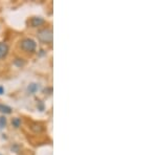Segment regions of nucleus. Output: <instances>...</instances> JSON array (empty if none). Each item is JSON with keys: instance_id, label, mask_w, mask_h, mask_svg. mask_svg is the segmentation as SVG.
<instances>
[{"instance_id": "nucleus-1", "label": "nucleus", "mask_w": 157, "mask_h": 155, "mask_svg": "<svg viewBox=\"0 0 157 155\" xmlns=\"http://www.w3.org/2000/svg\"><path fill=\"white\" fill-rule=\"evenodd\" d=\"M38 37L41 41L45 43L52 42V30L50 29H44L38 33Z\"/></svg>"}, {"instance_id": "nucleus-2", "label": "nucleus", "mask_w": 157, "mask_h": 155, "mask_svg": "<svg viewBox=\"0 0 157 155\" xmlns=\"http://www.w3.org/2000/svg\"><path fill=\"white\" fill-rule=\"evenodd\" d=\"M21 48L27 52H33L36 49V42L30 38H26L21 41Z\"/></svg>"}, {"instance_id": "nucleus-3", "label": "nucleus", "mask_w": 157, "mask_h": 155, "mask_svg": "<svg viewBox=\"0 0 157 155\" xmlns=\"http://www.w3.org/2000/svg\"><path fill=\"white\" fill-rule=\"evenodd\" d=\"M43 23H44V20L41 17H34V18H32V20H30V24H32L33 27H38L40 25H42Z\"/></svg>"}, {"instance_id": "nucleus-4", "label": "nucleus", "mask_w": 157, "mask_h": 155, "mask_svg": "<svg viewBox=\"0 0 157 155\" xmlns=\"http://www.w3.org/2000/svg\"><path fill=\"white\" fill-rule=\"evenodd\" d=\"M7 52H9V46L6 43H0V59L6 57Z\"/></svg>"}, {"instance_id": "nucleus-5", "label": "nucleus", "mask_w": 157, "mask_h": 155, "mask_svg": "<svg viewBox=\"0 0 157 155\" xmlns=\"http://www.w3.org/2000/svg\"><path fill=\"white\" fill-rule=\"evenodd\" d=\"M0 112L10 114L12 112V108L9 107V106H6V105H2V104H0Z\"/></svg>"}, {"instance_id": "nucleus-6", "label": "nucleus", "mask_w": 157, "mask_h": 155, "mask_svg": "<svg viewBox=\"0 0 157 155\" xmlns=\"http://www.w3.org/2000/svg\"><path fill=\"white\" fill-rule=\"evenodd\" d=\"M38 88H39V86L37 85V84H30V85L27 87V91H29V93H35L36 91L38 90Z\"/></svg>"}, {"instance_id": "nucleus-7", "label": "nucleus", "mask_w": 157, "mask_h": 155, "mask_svg": "<svg viewBox=\"0 0 157 155\" xmlns=\"http://www.w3.org/2000/svg\"><path fill=\"white\" fill-rule=\"evenodd\" d=\"M12 124H13V126H14L15 128H19V127H20V124H21V119L18 118H13Z\"/></svg>"}, {"instance_id": "nucleus-8", "label": "nucleus", "mask_w": 157, "mask_h": 155, "mask_svg": "<svg viewBox=\"0 0 157 155\" xmlns=\"http://www.w3.org/2000/svg\"><path fill=\"white\" fill-rule=\"evenodd\" d=\"M6 125V118H4V116H1V118H0V129L4 128Z\"/></svg>"}, {"instance_id": "nucleus-9", "label": "nucleus", "mask_w": 157, "mask_h": 155, "mask_svg": "<svg viewBox=\"0 0 157 155\" xmlns=\"http://www.w3.org/2000/svg\"><path fill=\"white\" fill-rule=\"evenodd\" d=\"M3 93H4V88L2 86H0V95H3Z\"/></svg>"}, {"instance_id": "nucleus-10", "label": "nucleus", "mask_w": 157, "mask_h": 155, "mask_svg": "<svg viewBox=\"0 0 157 155\" xmlns=\"http://www.w3.org/2000/svg\"><path fill=\"white\" fill-rule=\"evenodd\" d=\"M0 155H1V154H0Z\"/></svg>"}]
</instances>
